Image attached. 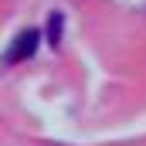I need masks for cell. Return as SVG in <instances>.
Segmentation results:
<instances>
[{
	"label": "cell",
	"mask_w": 146,
	"mask_h": 146,
	"mask_svg": "<svg viewBox=\"0 0 146 146\" xmlns=\"http://www.w3.org/2000/svg\"><path fill=\"white\" fill-rule=\"evenodd\" d=\"M61 31H65V14L54 10V14L48 17V27H44V41H48V48H61Z\"/></svg>",
	"instance_id": "obj_2"
},
{
	"label": "cell",
	"mask_w": 146,
	"mask_h": 146,
	"mask_svg": "<svg viewBox=\"0 0 146 146\" xmlns=\"http://www.w3.org/2000/svg\"><path fill=\"white\" fill-rule=\"evenodd\" d=\"M41 31L37 27H27V31H21V34L14 37V44L7 48V54H3V61L7 65H14V61H27V58H34V51L41 48Z\"/></svg>",
	"instance_id": "obj_1"
}]
</instances>
